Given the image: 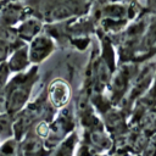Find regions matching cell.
<instances>
[{"label":"cell","instance_id":"obj_1","mask_svg":"<svg viewBox=\"0 0 156 156\" xmlns=\"http://www.w3.org/2000/svg\"><path fill=\"white\" fill-rule=\"evenodd\" d=\"M38 79L39 74L37 67H32L26 72L16 73L10 78L5 90L7 112L10 115H17L30 102V95Z\"/></svg>","mask_w":156,"mask_h":156},{"label":"cell","instance_id":"obj_2","mask_svg":"<svg viewBox=\"0 0 156 156\" xmlns=\"http://www.w3.org/2000/svg\"><path fill=\"white\" fill-rule=\"evenodd\" d=\"M74 132V119L71 110H68V107L60 110V112L51 121L50 133L45 140L48 150L51 151L52 149H55L61 141H63Z\"/></svg>","mask_w":156,"mask_h":156},{"label":"cell","instance_id":"obj_3","mask_svg":"<svg viewBox=\"0 0 156 156\" xmlns=\"http://www.w3.org/2000/svg\"><path fill=\"white\" fill-rule=\"evenodd\" d=\"M46 94L50 104L57 111L67 107L72 98V90L69 84L61 78H56L49 84Z\"/></svg>","mask_w":156,"mask_h":156},{"label":"cell","instance_id":"obj_4","mask_svg":"<svg viewBox=\"0 0 156 156\" xmlns=\"http://www.w3.org/2000/svg\"><path fill=\"white\" fill-rule=\"evenodd\" d=\"M50 150H48L45 141L35 135L32 130L20 140L18 156H49Z\"/></svg>","mask_w":156,"mask_h":156},{"label":"cell","instance_id":"obj_5","mask_svg":"<svg viewBox=\"0 0 156 156\" xmlns=\"http://www.w3.org/2000/svg\"><path fill=\"white\" fill-rule=\"evenodd\" d=\"M54 50L52 41L48 37H37L32 40V44L28 49L29 60L32 63H40L43 62Z\"/></svg>","mask_w":156,"mask_h":156},{"label":"cell","instance_id":"obj_6","mask_svg":"<svg viewBox=\"0 0 156 156\" xmlns=\"http://www.w3.org/2000/svg\"><path fill=\"white\" fill-rule=\"evenodd\" d=\"M30 60H29V52L28 49L22 48V49H17L7 60L6 65L10 68L11 72L15 73H21V72H26L28 69V66L30 65Z\"/></svg>","mask_w":156,"mask_h":156},{"label":"cell","instance_id":"obj_7","mask_svg":"<svg viewBox=\"0 0 156 156\" xmlns=\"http://www.w3.org/2000/svg\"><path fill=\"white\" fill-rule=\"evenodd\" d=\"M78 144H79L78 133L74 132L69 136H67L63 141H61L55 149H52L49 156H76Z\"/></svg>","mask_w":156,"mask_h":156},{"label":"cell","instance_id":"obj_8","mask_svg":"<svg viewBox=\"0 0 156 156\" xmlns=\"http://www.w3.org/2000/svg\"><path fill=\"white\" fill-rule=\"evenodd\" d=\"M15 138V116L9 112L0 115V143Z\"/></svg>","mask_w":156,"mask_h":156},{"label":"cell","instance_id":"obj_9","mask_svg":"<svg viewBox=\"0 0 156 156\" xmlns=\"http://www.w3.org/2000/svg\"><path fill=\"white\" fill-rule=\"evenodd\" d=\"M20 141L16 138L0 143V156H18Z\"/></svg>","mask_w":156,"mask_h":156},{"label":"cell","instance_id":"obj_10","mask_svg":"<svg viewBox=\"0 0 156 156\" xmlns=\"http://www.w3.org/2000/svg\"><path fill=\"white\" fill-rule=\"evenodd\" d=\"M40 28V23L37 21H28L23 23L20 28V34L23 38H32L33 35L37 34L38 29Z\"/></svg>","mask_w":156,"mask_h":156}]
</instances>
